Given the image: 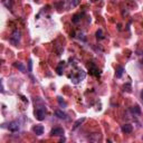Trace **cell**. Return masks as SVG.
<instances>
[{"instance_id":"6da1fadb","label":"cell","mask_w":143,"mask_h":143,"mask_svg":"<svg viewBox=\"0 0 143 143\" xmlns=\"http://www.w3.org/2000/svg\"><path fill=\"white\" fill-rule=\"evenodd\" d=\"M45 115H46V109L42 108V107H38L35 111V116H36V118H37L38 121L45 120V117H46Z\"/></svg>"},{"instance_id":"7a4b0ae2","label":"cell","mask_w":143,"mask_h":143,"mask_svg":"<svg viewBox=\"0 0 143 143\" xmlns=\"http://www.w3.org/2000/svg\"><path fill=\"white\" fill-rule=\"evenodd\" d=\"M20 38H21V34H20V31H18V30H15V31L11 34L10 36V41L13 42V44H18V41L20 40Z\"/></svg>"},{"instance_id":"3957f363","label":"cell","mask_w":143,"mask_h":143,"mask_svg":"<svg viewBox=\"0 0 143 143\" xmlns=\"http://www.w3.org/2000/svg\"><path fill=\"white\" fill-rule=\"evenodd\" d=\"M71 77H72V76H71ZM84 78H85V73L83 71H80L77 73V76H73V77H72V81L74 82L75 84H77L78 82L82 81V80H84Z\"/></svg>"},{"instance_id":"277c9868","label":"cell","mask_w":143,"mask_h":143,"mask_svg":"<svg viewBox=\"0 0 143 143\" xmlns=\"http://www.w3.org/2000/svg\"><path fill=\"white\" fill-rule=\"evenodd\" d=\"M8 130L10 131V132H17L18 130H19V123L17 122V121H13V122L9 123L8 125Z\"/></svg>"},{"instance_id":"5b68a950","label":"cell","mask_w":143,"mask_h":143,"mask_svg":"<svg viewBox=\"0 0 143 143\" xmlns=\"http://www.w3.org/2000/svg\"><path fill=\"white\" fill-rule=\"evenodd\" d=\"M50 134L55 136H62L64 134V129H62V127H55V129L50 131Z\"/></svg>"},{"instance_id":"8992f818","label":"cell","mask_w":143,"mask_h":143,"mask_svg":"<svg viewBox=\"0 0 143 143\" xmlns=\"http://www.w3.org/2000/svg\"><path fill=\"white\" fill-rule=\"evenodd\" d=\"M32 131H34V133L36 135H41L42 133H44V126L42 125H36L32 127Z\"/></svg>"},{"instance_id":"52a82bcc","label":"cell","mask_w":143,"mask_h":143,"mask_svg":"<svg viewBox=\"0 0 143 143\" xmlns=\"http://www.w3.org/2000/svg\"><path fill=\"white\" fill-rule=\"evenodd\" d=\"M132 130H133V127H132L131 124H124V125L121 126V131H122L123 133H125V134L126 133H131Z\"/></svg>"},{"instance_id":"ba28073f","label":"cell","mask_w":143,"mask_h":143,"mask_svg":"<svg viewBox=\"0 0 143 143\" xmlns=\"http://www.w3.org/2000/svg\"><path fill=\"white\" fill-rule=\"evenodd\" d=\"M90 74L94 76H100V69L96 67L95 65H91L90 67Z\"/></svg>"},{"instance_id":"9c48e42d","label":"cell","mask_w":143,"mask_h":143,"mask_svg":"<svg viewBox=\"0 0 143 143\" xmlns=\"http://www.w3.org/2000/svg\"><path fill=\"white\" fill-rule=\"evenodd\" d=\"M55 115H56L58 118H60V120H66V118H67V115L64 113L63 111H60V109H57V111H55Z\"/></svg>"},{"instance_id":"30bf717a","label":"cell","mask_w":143,"mask_h":143,"mask_svg":"<svg viewBox=\"0 0 143 143\" xmlns=\"http://www.w3.org/2000/svg\"><path fill=\"white\" fill-rule=\"evenodd\" d=\"M124 73V67H122V66H117L116 67V72H115V77L116 78H121L122 77Z\"/></svg>"},{"instance_id":"8fae6325","label":"cell","mask_w":143,"mask_h":143,"mask_svg":"<svg viewBox=\"0 0 143 143\" xmlns=\"http://www.w3.org/2000/svg\"><path fill=\"white\" fill-rule=\"evenodd\" d=\"M14 66H15V67H16V68H18V69H19L20 72H23V73H25V72H26V68H25V66H24L21 63H19V62H16V63L14 64Z\"/></svg>"},{"instance_id":"7c38bea8","label":"cell","mask_w":143,"mask_h":143,"mask_svg":"<svg viewBox=\"0 0 143 143\" xmlns=\"http://www.w3.org/2000/svg\"><path fill=\"white\" fill-rule=\"evenodd\" d=\"M64 66H65V62H59L58 66H57V68H56V72H57V74H58V75H62Z\"/></svg>"},{"instance_id":"4fadbf2b","label":"cell","mask_w":143,"mask_h":143,"mask_svg":"<svg viewBox=\"0 0 143 143\" xmlns=\"http://www.w3.org/2000/svg\"><path fill=\"white\" fill-rule=\"evenodd\" d=\"M57 101H58V104H59L60 106H63V107H66V105H67V104H66V102L64 101V100H63L60 96L57 97Z\"/></svg>"},{"instance_id":"5bb4252c","label":"cell","mask_w":143,"mask_h":143,"mask_svg":"<svg viewBox=\"0 0 143 143\" xmlns=\"http://www.w3.org/2000/svg\"><path fill=\"white\" fill-rule=\"evenodd\" d=\"M84 121H85V118H84V117H83V118H80V120H77V121L75 122V124H74V129H77V127L80 126L81 124L84 122Z\"/></svg>"},{"instance_id":"9a60e30c","label":"cell","mask_w":143,"mask_h":143,"mask_svg":"<svg viewBox=\"0 0 143 143\" xmlns=\"http://www.w3.org/2000/svg\"><path fill=\"white\" fill-rule=\"evenodd\" d=\"M96 38L97 39H103V32H102L101 29H98L96 31Z\"/></svg>"},{"instance_id":"2e32d148","label":"cell","mask_w":143,"mask_h":143,"mask_svg":"<svg viewBox=\"0 0 143 143\" xmlns=\"http://www.w3.org/2000/svg\"><path fill=\"white\" fill-rule=\"evenodd\" d=\"M72 21L74 24H76V23H78L80 21V15H75L74 17H73V19H72Z\"/></svg>"},{"instance_id":"e0dca14e","label":"cell","mask_w":143,"mask_h":143,"mask_svg":"<svg viewBox=\"0 0 143 143\" xmlns=\"http://www.w3.org/2000/svg\"><path fill=\"white\" fill-rule=\"evenodd\" d=\"M132 112L134 113V112H136V113H140V108H139V106H135L134 108H132Z\"/></svg>"},{"instance_id":"ac0fdd59","label":"cell","mask_w":143,"mask_h":143,"mask_svg":"<svg viewBox=\"0 0 143 143\" xmlns=\"http://www.w3.org/2000/svg\"><path fill=\"white\" fill-rule=\"evenodd\" d=\"M78 2H80V0H73L72 6H73V7H75V6H77V5H78Z\"/></svg>"},{"instance_id":"d6986e66","label":"cell","mask_w":143,"mask_h":143,"mask_svg":"<svg viewBox=\"0 0 143 143\" xmlns=\"http://www.w3.org/2000/svg\"><path fill=\"white\" fill-rule=\"evenodd\" d=\"M31 65H32V64H31V60H29V71H31Z\"/></svg>"},{"instance_id":"ffe728a7","label":"cell","mask_w":143,"mask_h":143,"mask_svg":"<svg viewBox=\"0 0 143 143\" xmlns=\"http://www.w3.org/2000/svg\"><path fill=\"white\" fill-rule=\"evenodd\" d=\"M141 98H142V101H143V91L141 92Z\"/></svg>"},{"instance_id":"44dd1931","label":"cell","mask_w":143,"mask_h":143,"mask_svg":"<svg viewBox=\"0 0 143 143\" xmlns=\"http://www.w3.org/2000/svg\"><path fill=\"white\" fill-rule=\"evenodd\" d=\"M94 1H97V0H94Z\"/></svg>"}]
</instances>
